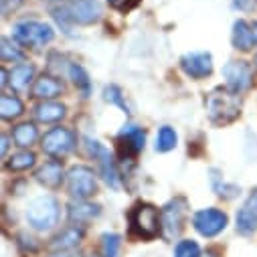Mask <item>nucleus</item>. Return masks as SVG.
I'll return each mask as SVG.
<instances>
[{
  "label": "nucleus",
  "mask_w": 257,
  "mask_h": 257,
  "mask_svg": "<svg viewBox=\"0 0 257 257\" xmlns=\"http://www.w3.org/2000/svg\"><path fill=\"white\" fill-rule=\"evenodd\" d=\"M55 21L69 33V25H93L101 17V5L97 0H65L53 11Z\"/></svg>",
  "instance_id": "f257e3e1"
},
{
  "label": "nucleus",
  "mask_w": 257,
  "mask_h": 257,
  "mask_svg": "<svg viewBox=\"0 0 257 257\" xmlns=\"http://www.w3.org/2000/svg\"><path fill=\"white\" fill-rule=\"evenodd\" d=\"M207 115L215 125H227L241 113V95L229 87H215L205 99Z\"/></svg>",
  "instance_id": "f03ea898"
},
{
  "label": "nucleus",
  "mask_w": 257,
  "mask_h": 257,
  "mask_svg": "<svg viewBox=\"0 0 257 257\" xmlns=\"http://www.w3.org/2000/svg\"><path fill=\"white\" fill-rule=\"evenodd\" d=\"M127 221H130V233L142 241H152L162 229V215L148 203H138L127 215Z\"/></svg>",
  "instance_id": "7ed1b4c3"
},
{
  "label": "nucleus",
  "mask_w": 257,
  "mask_h": 257,
  "mask_svg": "<svg viewBox=\"0 0 257 257\" xmlns=\"http://www.w3.org/2000/svg\"><path fill=\"white\" fill-rule=\"evenodd\" d=\"M13 39L23 47H45L55 39V31L39 21H23L15 25Z\"/></svg>",
  "instance_id": "20e7f679"
},
{
  "label": "nucleus",
  "mask_w": 257,
  "mask_h": 257,
  "mask_svg": "<svg viewBox=\"0 0 257 257\" xmlns=\"http://www.w3.org/2000/svg\"><path fill=\"white\" fill-rule=\"evenodd\" d=\"M59 205L53 197H39L27 207V221L37 231H47L57 225Z\"/></svg>",
  "instance_id": "39448f33"
},
{
  "label": "nucleus",
  "mask_w": 257,
  "mask_h": 257,
  "mask_svg": "<svg viewBox=\"0 0 257 257\" xmlns=\"http://www.w3.org/2000/svg\"><path fill=\"white\" fill-rule=\"evenodd\" d=\"M67 186L71 197H75L77 201H85L97 192L95 172L89 166H73L67 174Z\"/></svg>",
  "instance_id": "423d86ee"
},
{
  "label": "nucleus",
  "mask_w": 257,
  "mask_h": 257,
  "mask_svg": "<svg viewBox=\"0 0 257 257\" xmlns=\"http://www.w3.org/2000/svg\"><path fill=\"white\" fill-rule=\"evenodd\" d=\"M41 146H43L45 154H49L53 158H63L77 146V136H75V132L67 130V127H53L51 132L45 134Z\"/></svg>",
  "instance_id": "0eeeda50"
},
{
  "label": "nucleus",
  "mask_w": 257,
  "mask_h": 257,
  "mask_svg": "<svg viewBox=\"0 0 257 257\" xmlns=\"http://www.w3.org/2000/svg\"><path fill=\"white\" fill-rule=\"evenodd\" d=\"M144 142H146V132L142 127L127 123L123 125V130L117 134V154L121 160H134L142 150H144Z\"/></svg>",
  "instance_id": "6e6552de"
},
{
  "label": "nucleus",
  "mask_w": 257,
  "mask_h": 257,
  "mask_svg": "<svg viewBox=\"0 0 257 257\" xmlns=\"http://www.w3.org/2000/svg\"><path fill=\"white\" fill-rule=\"evenodd\" d=\"M186 209H188V205H186V199H182V197L172 199L162 209V231L168 241H172L174 237L180 235V231L184 227V219H186Z\"/></svg>",
  "instance_id": "1a4fd4ad"
},
{
  "label": "nucleus",
  "mask_w": 257,
  "mask_h": 257,
  "mask_svg": "<svg viewBox=\"0 0 257 257\" xmlns=\"http://www.w3.org/2000/svg\"><path fill=\"white\" fill-rule=\"evenodd\" d=\"M85 148H87L89 156H93V160H97L103 180L111 188H119V174H117V168H115V162H113L109 150L103 144H99L97 140H91V138H85Z\"/></svg>",
  "instance_id": "9d476101"
},
{
  "label": "nucleus",
  "mask_w": 257,
  "mask_h": 257,
  "mask_svg": "<svg viewBox=\"0 0 257 257\" xmlns=\"http://www.w3.org/2000/svg\"><path fill=\"white\" fill-rule=\"evenodd\" d=\"M192 227H195L203 237H215L227 227V215L219 209L197 211L195 217H192Z\"/></svg>",
  "instance_id": "9b49d317"
},
{
  "label": "nucleus",
  "mask_w": 257,
  "mask_h": 257,
  "mask_svg": "<svg viewBox=\"0 0 257 257\" xmlns=\"http://www.w3.org/2000/svg\"><path fill=\"white\" fill-rule=\"evenodd\" d=\"M223 75L227 79V87L237 93L253 85V69L247 61H229L223 67Z\"/></svg>",
  "instance_id": "f8f14e48"
},
{
  "label": "nucleus",
  "mask_w": 257,
  "mask_h": 257,
  "mask_svg": "<svg viewBox=\"0 0 257 257\" xmlns=\"http://www.w3.org/2000/svg\"><path fill=\"white\" fill-rule=\"evenodd\" d=\"M180 67L190 79H205L213 73V57L205 51L188 53L180 59Z\"/></svg>",
  "instance_id": "ddd939ff"
},
{
  "label": "nucleus",
  "mask_w": 257,
  "mask_h": 257,
  "mask_svg": "<svg viewBox=\"0 0 257 257\" xmlns=\"http://www.w3.org/2000/svg\"><path fill=\"white\" fill-rule=\"evenodd\" d=\"M237 231L241 235H251L257 231V188L251 190V195L237 213Z\"/></svg>",
  "instance_id": "4468645a"
},
{
  "label": "nucleus",
  "mask_w": 257,
  "mask_h": 257,
  "mask_svg": "<svg viewBox=\"0 0 257 257\" xmlns=\"http://www.w3.org/2000/svg\"><path fill=\"white\" fill-rule=\"evenodd\" d=\"M233 47L239 51H251L257 47V23L255 21H237L233 25Z\"/></svg>",
  "instance_id": "2eb2a0df"
},
{
  "label": "nucleus",
  "mask_w": 257,
  "mask_h": 257,
  "mask_svg": "<svg viewBox=\"0 0 257 257\" xmlns=\"http://www.w3.org/2000/svg\"><path fill=\"white\" fill-rule=\"evenodd\" d=\"M35 178H37V182H41L47 188H57L63 182V166H61V162H57V160L45 162L37 170Z\"/></svg>",
  "instance_id": "dca6fc26"
},
{
  "label": "nucleus",
  "mask_w": 257,
  "mask_h": 257,
  "mask_svg": "<svg viewBox=\"0 0 257 257\" xmlns=\"http://www.w3.org/2000/svg\"><path fill=\"white\" fill-rule=\"evenodd\" d=\"M61 93H63V83L51 75L39 77L33 85V97H37V99H53Z\"/></svg>",
  "instance_id": "f3484780"
},
{
  "label": "nucleus",
  "mask_w": 257,
  "mask_h": 257,
  "mask_svg": "<svg viewBox=\"0 0 257 257\" xmlns=\"http://www.w3.org/2000/svg\"><path fill=\"white\" fill-rule=\"evenodd\" d=\"M83 239V229L79 227H67L65 231H61L53 241H51V249L55 251H71L73 247H77Z\"/></svg>",
  "instance_id": "a211bd4d"
},
{
  "label": "nucleus",
  "mask_w": 257,
  "mask_h": 257,
  "mask_svg": "<svg viewBox=\"0 0 257 257\" xmlns=\"http://www.w3.org/2000/svg\"><path fill=\"white\" fill-rule=\"evenodd\" d=\"M99 213H101V209L97 205H91V203H85V201H77V203L69 205V221H73L77 225L99 217Z\"/></svg>",
  "instance_id": "6ab92c4d"
},
{
  "label": "nucleus",
  "mask_w": 257,
  "mask_h": 257,
  "mask_svg": "<svg viewBox=\"0 0 257 257\" xmlns=\"http://www.w3.org/2000/svg\"><path fill=\"white\" fill-rule=\"evenodd\" d=\"M35 117L43 123H53L65 117V105L55 103V101H43L35 107Z\"/></svg>",
  "instance_id": "aec40b11"
},
{
  "label": "nucleus",
  "mask_w": 257,
  "mask_h": 257,
  "mask_svg": "<svg viewBox=\"0 0 257 257\" xmlns=\"http://www.w3.org/2000/svg\"><path fill=\"white\" fill-rule=\"evenodd\" d=\"M33 75H35V67L31 65V63H21V65H17L11 71V85H13V89H17V91L27 89L31 79H33Z\"/></svg>",
  "instance_id": "412c9836"
},
{
  "label": "nucleus",
  "mask_w": 257,
  "mask_h": 257,
  "mask_svg": "<svg viewBox=\"0 0 257 257\" xmlns=\"http://www.w3.org/2000/svg\"><path fill=\"white\" fill-rule=\"evenodd\" d=\"M37 138H39V132H37L35 123H29V121L27 123H19L15 130H13V140L19 146H23V148L33 146L37 142Z\"/></svg>",
  "instance_id": "4be33fe9"
},
{
  "label": "nucleus",
  "mask_w": 257,
  "mask_h": 257,
  "mask_svg": "<svg viewBox=\"0 0 257 257\" xmlns=\"http://www.w3.org/2000/svg\"><path fill=\"white\" fill-rule=\"evenodd\" d=\"M23 111H25V107H23L19 97H15V95H3L0 97V115H3V119H15Z\"/></svg>",
  "instance_id": "5701e85b"
},
{
  "label": "nucleus",
  "mask_w": 257,
  "mask_h": 257,
  "mask_svg": "<svg viewBox=\"0 0 257 257\" xmlns=\"http://www.w3.org/2000/svg\"><path fill=\"white\" fill-rule=\"evenodd\" d=\"M69 77L73 79L75 87L83 93V97H87L91 93V81H89V75L85 73V69L81 65H77V63H71L69 65Z\"/></svg>",
  "instance_id": "b1692460"
},
{
  "label": "nucleus",
  "mask_w": 257,
  "mask_h": 257,
  "mask_svg": "<svg viewBox=\"0 0 257 257\" xmlns=\"http://www.w3.org/2000/svg\"><path fill=\"white\" fill-rule=\"evenodd\" d=\"M35 154L33 152H17L13 154V158L7 162V168L11 172H23V170H29L33 164H35Z\"/></svg>",
  "instance_id": "393cba45"
},
{
  "label": "nucleus",
  "mask_w": 257,
  "mask_h": 257,
  "mask_svg": "<svg viewBox=\"0 0 257 257\" xmlns=\"http://www.w3.org/2000/svg\"><path fill=\"white\" fill-rule=\"evenodd\" d=\"M211 182H213L215 192L223 199H233L239 195V188L235 184H227L225 180H221V174L217 170H211Z\"/></svg>",
  "instance_id": "a878e982"
},
{
  "label": "nucleus",
  "mask_w": 257,
  "mask_h": 257,
  "mask_svg": "<svg viewBox=\"0 0 257 257\" xmlns=\"http://www.w3.org/2000/svg\"><path fill=\"white\" fill-rule=\"evenodd\" d=\"M174 146H176V132L168 125L160 127L158 138H156V150L158 152H170Z\"/></svg>",
  "instance_id": "bb28decb"
},
{
  "label": "nucleus",
  "mask_w": 257,
  "mask_h": 257,
  "mask_svg": "<svg viewBox=\"0 0 257 257\" xmlns=\"http://www.w3.org/2000/svg\"><path fill=\"white\" fill-rule=\"evenodd\" d=\"M119 247H121V237L115 233H105L101 237V251L103 257H117L119 255Z\"/></svg>",
  "instance_id": "cd10ccee"
},
{
  "label": "nucleus",
  "mask_w": 257,
  "mask_h": 257,
  "mask_svg": "<svg viewBox=\"0 0 257 257\" xmlns=\"http://www.w3.org/2000/svg\"><path fill=\"white\" fill-rule=\"evenodd\" d=\"M103 99L109 101V103H113V105H117V107H121L123 113H130V107H127L125 97H123V93H121V89L117 85H107L103 89Z\"/></svg>",
  "instance_id": "c85d7f7f"
},
{
  "label": "nucleus",
  "mask_w": 257,
  "mask_h": 257,
  "mask_svg": "<svg viewBox=\"0 0 257 257\" xmlns=\"http://www.w3.org/2000/svg\"><path fill=\"white\" fill-rule=\"evenodd\" d=\"M174 257H201V247L197 241H180L176 245V251H174Z\"/></svg>",
  "instance_id": "c756f323"
},
{
  "label": "nucleus",
  "mask_w": 257,
  "mask_h": 257,
  "mask_svg": "<svg viewBox=\"0 0 257 257\" xmlns=\"http://www.w3.org/2000/svg\"><path fill=\"white\" fill-rule=\"evenodd\" d=\"M0 51H3V61H21L25 57L23 51H19L9 39H3V47H0Z\"/></svg>",
  "instance_id": "7c9ffc66"
},
{
  "label": "nucleus",
  "mask_w": 257,
  "mask_h": 257,
  "mask_svg": "<svg viewBox=\"0 0 257 257\" xmlns=\"http://www.w3.org/2000/svg\"><path fill=\"white\" fill-rule=\"evenodd\" d=\"M107 3L117 13H130V11H134L140 5V0H107Z\"/></svg>",
  "instance_id": "2f4dec72"
},
{
  "label": "nucleus",
  "mask_w": 257,
  "mask_h": 257,
  "mask_svg": "<svg viewBox=\"0 0 257 257\" xmlns=\"http://www.w3.org/2000/svg\"><path fill=\"white\" fill-rule=\"evenodd\" d=\"M21 5H23V0H3V15L5 17L13 15Z\"/></svg>",
  "instance_id": "473e14b6"
},
{
  "label": "nucleus",
  "mask_w": 257,
  "mask_h": 257,
  "mask_svg": "<svg viewBox=\"0 0 257 257\" xmlns=\"http://www.w3.org/2000/svg\"><path fill=\"white\" fill-rule=\"evenodd\" d=\"M233 3H235V7H237L239 11L249 13V11L255 9V3H257V0H233Z\"/></svg>",
  "instance_id": "72a5a7b5"
},
{
  "label": "nucleus",
  "mask_w": 257,
  "mask_h": 257,
  "mask_svg": "<svg viewBox=\"0 0 257 257\" xmlns=\"http://www.w3.org/2000/svg\"><path fill=\"white\" fill-rule=\"evenodd\" d=\"M49 257H77V255L73 251H57V253H53Z\"/></svg>",
  "instance_id": "f704fd0d"
},
{
  "label": "nucleus",
  "mask_w": 257,
  "mask_h": 257,
  "mask_svg": "<svg viewBox=\"0 0 257 257\" xmlns=\"http://www.w3.org/2000/svg\"><path fill=\"white\" fill-rule=\"evenodd\" d=\"M7 150H9V138H7V136H3V156L7 154Z\"/></svg>",
  "instance_id": "c9c22d12"
},
{
  "label": "nucleus",
  "mask_w": 257,
  "mask_h": 257,
  "mask_svg": "<svg viewBox=\"0 0 257 257\" xmlns=\"http://www.w3.org/2000/svg\"><path fill=\"white\" fill-rule=\"evenodd\" d=\"M203 257H219V255H217V253H215V251H207V253H205V255H203Z\"/></svg>",
  "instance_id": "e433bc0d"
},
{
  "label": "nucleus",
  "mask_w": 257,
  "mask_h": 257,
  "mask_svg": "<svg viewBox=\"0 0 257 257\" xmlns=\"http://www.w3.org/2000/svg\"><path fill=\"white\" fill-rule=\"evenodd\" d=\"M7 77H9V73L3 69V85H7Z\"/></svg>",
  "instance_id": "4c0bfd02"
},
{
  "label": "nucleus",
  "mask_w": 257,
  "mask_h": 257,
  "mask_svg": "<svg viewBox=\"0 0 257 257\" xmlns=\"http://www.w3.org/2000/svg\"><path fill=\"white\" fill-rule=\"evenodd\" d=\"M255 65H257V57H255Z\"/></svg>",
  "instance_id": "58836bf2"
}]
</instances>
